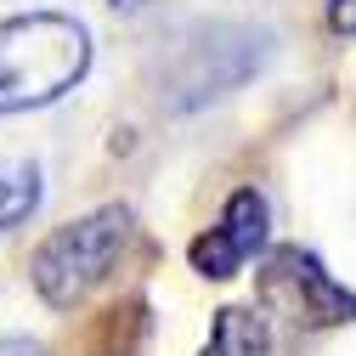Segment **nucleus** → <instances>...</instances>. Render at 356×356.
<instances>
[{
  "mask_svg": "<svg viewBox=\"0 0 356 356\" xmlns=\"http://www.w3.org/2000/svg\"><path fill=\"white\" fill-rule=\"evenodd\" d=\"M328 29L356 34V0H328Z\"/></svg>",
  "mask_w": 356,
  "mask_h": 356,
  "instance_id": "7",
  "label": "nucleus"
},
{
  "mask_svg": "<svg viewBox=\"0 0 356 356\" xmlns=\"http://www.w3.org/2000/svg\"><path fill=\"white\" fill-rule=\"evenodd\" d=\"M198 356H272V328H266V317L254 305H220L209 345Z\"/></svg>",
  "mask_w": 356,
  "mask_h": 356,
  "instance_id": "5",
  "label": "nucleus"
},
{
  "mask_svg": "<svg viewBox=\"0 0 356 356\" xmlns=\"http://www.w3.org/2000/svg\"><path fill=\"white\" fill-rule=\"evenodd\" d=\"M46 187H40V164H6L0 159V232L23 227V220L40 209Z\"/></svg>",
  "mask_w": 356,
  "mask_h": 356,
  "instance_id": "6",
  "label": "nucleus"
},
{
  "mask_svg": "<svg viewBox=\"0 0 356 356\" xmlns=\"http://www.w3.org/2000/svg\"><path fill=\"white\" fill-rule=\"evenodd\" d=\"M266 220H272L266 198H260L254 187H238V193L227 198V209H220L215 227H209L204 238H193V249H187L193 272H198V277H215V283H220V277H238V266L266 249Z\"/></svg>",
  "mask_w": 356,
  "mask_h": 356,
  "instance_id": "4",
  "label": "nucleus"
},
{
  "mask_svg": "<svg viewBox=\"0 0 356 356\" xmlns=\"http://www.w3.org/2000/svg\"><path fill=\"white\" fill-rule=\"evenodd\" d=\"M130 232H136V215H130L124 204H102V209H91V215L68 220V227L46 232L40 249H34V260H29L34 294L46 300L51 311L85 305V300L113 277V266H119Z\"/></svg>",
  "mask_w": 356,
  "mask_h": 356,
  "instance_id": "2",
  "label": "nucleus"
},
{
  "mask_svg": "<svg viewBox=\"0 0 356 356\" xmlns=\"http://www.w3.org/2000/svg\"><path fill=\"white\" fill-rule=\"evenodd\" d=\"M91 29L68 12L0 17V119L63 102L91 74Z\"/></svg>",
  "mask_w": 356,
  "mask_h": 356,
  "instance_id": "1",
  "label": "nucleus"
},
{
  "mask_svg": "<svg viewBox=\"0 0 356 356\" xmlns=\"http://www.w3.org/2000/svg\"><path fill=\"white\" fill-rule=\"evenodd\" d=\"M0 356H46V345L29 334H12V339H0Z\"/></svg>",
  "mask_w": 356,
  "mask_h": 356,
  "instance_id": "8",
  "label": "nucleus"
},
{
  "mask_svg": "<svg viewBox=\"0 0 356 356\" xmlns=\"http://www.w3.org/2000/svg\"><path fill=\"white\" fill-rule=\"evenodd\" d=\"M266 300L277 311H289L305 328H334V323H356V294L345 283H334L323 272V260L311 249H277L266 266Z\"/></svg>",
  "mask_w": 356,
  "mask_h": 356,
  "instance_id": "3",
  "label": "nucleus"
}]
</instances>
